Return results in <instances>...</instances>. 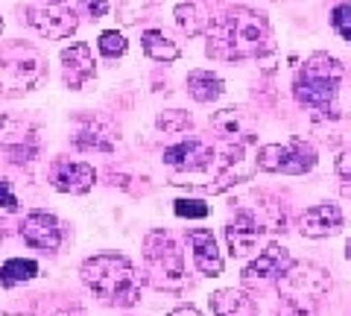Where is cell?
Returning a JSON list of instances; mask_svg holds the SVG:
<instances>
[{"mask_svg": "<svg viewBox=\"0 0 351 316\" xmlns=\"http://www.w3.org/2000/svg\"><path fill=\"white\" fill-rule=\"evenodd\" d=\"M97 182V170L85 161H71V158H56L50 167V184L59 193H88Z\"/></svg>", "mask_w": 351, "mask_h": 316, "instance_id": "cell-13", "label": "cell"}, {"mask_svg": "<svg viewBox=\"0 0 351 316\" xmlns=\"http://www.w3.org/2000/svg\"><path fill=\"white\" fill-rule=\"evenodd\" d=\"M211 129L219 138L234 141V147H243L255 141V123H252V117L243 108H219V112H214Z\"/></svg>", "mask_w": 351, "mask_h": 316, "instance_id": "cell-18", "label": "cell"}, {"mask_svg": "<svg viewBox=\"0 0 351 316\" xmlns=\"http://www.w3.org/2000/svg\"><path fill=\"white\" fill-rule=\"evenodd\" d=\"M76 149H94V152H112L114 149V135L103 129V121H88L80 132L73 135Z\"/></svg>", "mask_w": 351, "mask_h": 316, "instance_id": "cell-24", "label": "cell"}, {"mask_svg": "<svg viewBox=\"0 0 351 316\" xmlns=\"http://www.w3.org/2000/svg\"><path fill=\"white\" fill-rule=\"evenodd\" d=\"M334 170H337V176L343 182H351V149H346L343 156L334 161Z\"/></svg>", "mask_w": 351, "mask_h": 316, "instance_id": "cell-31", "label": "cell"}, {"mask_svg": "<svg viewBox=\"0 0 351 316\" xmlns=\"http://www.w3.org/2000/svg\"><path fill=\"white\" fill-rule=\"evenodd\" d=\"M141 47H144V53L152 59V62H176L182 56V50L179 45L167 36L164 29H144L141 32Z\"/></svg>", "mask_w": 351, "mask_h": 316, "instance_id": "cell-22", "label": "cell"}, {"mask_svg": "<svg viewBox=\"0 0 351 316\" xmlns=\"http://www.w3.org/2000/svg\"><path fill=\"white\" fill-rule=\"evenodd\" d=\"M184 88H188L191 100H196V103H214V100H219V97L226 94V82L219 80L217 73L199 68V71H191L188 73V80H184Z\"/></svg>", "mask_w": 351, "mask_h": 316, "instance_id": "cell-20", "label": "cell"}, {"mask_svg": "<svg viewBox=\"0 0 351 316\" xmlns=\"http://www.w3.org/2000/svg\"><path fill=\"white\" fill-rule=\"evenodd\" d=\"M331 27H334V32L339 38L351 45V0H346V3H337L331 9Z\"/></svg>", "mask_w": 351, "mask_h": 316, "instance_id": "cell-27", "label": "cell"}, {"mask_svg": "<svg viewBox=\"0 0 351 316\" xmlns=\"http://www.w3.org/2000/svg\"><path fill=\"white\" fill-rule=\"evenodd\" d=\"M80 6L85 9V15L91 21H100L108 15V9H112V3L108 0H80Z\"/></svg>", "mask_w": 351, "mask_h": 316, "instance_id": "cell-30", "label": "cell"}, {"mask_svg": "<svg viewBox=\"0 0 351 316\" xmlns=\"http://www.w3.org/2000/svg\"><path fill=\"white\" fill-rule=\"evenodd\" d=\"M36 276H38V260H32V258H9L0 264V287L3 290L27 284Z\"/></svg>", "mask_w": 351, "mask_h": 316, "instance_id": "cell-23", "label": "cell"}, {"mask_svg": "<svg viewBox=\"0 0 351 316\" xmlns=\"http://www.w3.org/2000/svg\"><path fill=\"white\" fill-rule=\"evenodd\" d=\"M211 313L214 316H261L258 302L252 299L249 290L223 287L211 296Z\"/></svg>", "mask_w": 351, "mask_h": 316, "instance_id": "cell-19", "label": "cell"}, {"mask_svg": "<svg viewBox=\"0 0 351 316\" xmlns=\"http://www.w3.org/2000/svg\"><path fill=\"white\" fill-rule=\"evenodd\" d=\"M0 208H3V211H18L21 208L18 196L12 191V182H9V179H0Z\"/></svg>", "mask_w": 351, "mask_h": 316, "instance_id": "cell-29", "label": "cell"}, {"mask_svg": "<svg viewBox=\"0 0 351 316\" xmlns=\"http://www.w3.org/2000/svg\"><path fill=\"white\" fill-rule=\"evenodd\" d=\"M205 53L214 62H246L272 53V27L263 12L234 6L208 24Z\"/></svg>", "mask_w": 351, "mask_h": 316, "instance_id": "cell-1", "label": "cell"}, {"mask_svg": "<svg viewBox=\"0 0 351 316\" xmlns=\"http://www.w3.org/2000/svg\"><path fill=\"white\" fill-rule=\"evenodd\" d=\"M21 237L38 252H56L62 246V223L50 211H29L21 223Z\"/></svg>", "mask_w": 351, "mask_h": 316, "instance_id": "cell-12", "label": "cell"}, {"mask_svg": "<svg viewBox=\"0 0 351 316\" xmlns=\"http://www.w3.org/2000/svg\"><path fill=\"white\" fill-rule=\"evenodd\" d=\"M97 47H100V53L106 59H120L129 50V41H126L123 32L106 29V32H100V38H97Z\"/></svg>", "mask_w": 351, "mask_h": 316, "instance_id": "cell-26", "label": "cell"}, {"mask_svg": "<svg viewBox=\"0 0 351 316\" xmlns=\"http://www.w3.org/2000/svg\"><path fill=\"white\" fill-rule=\"evenodd\" d=\"M287 232V214L281 202L267 193L255 196V205H240L234 217L226 223V243L232 258H246L263 243L267 234H284Z\"/></svg>", "mask_w": 351, "mask_h": 316, "instance_id": "cell-3", "label": "cell"}, {"mask_svg": "<svg viewBox=\"0 0 351 316\" xmlns=\"http://www.w3.org/2000/svg\"><path fill=\"white\" fill-rule=\"evenodd\" d=\"M53 316H85L82 311H59V313H53Z\"/></svg>", "mask_w": 351, "mask_h": 316, "instance_id": "cell-33", "label": "cell"}, {"mask_svg": "<svg viewBox=\"0 0 351 316\" xmlns=\"http://www.w3.org/2000/svg\"><path fill=\"white\" fill-rule=\"evenodd\" d=\"M290 264H293L290 249L281 246V243H269L255 260H249V264L243 267V272H240L243 290H263V287H269L272 281H278L284 272L290 269Z\"/></svg>", "mask_w": 351, "mask_h": 316, "instance_id": "cell-10", "label": "cell"}, {"mask_svg": "<svg viewBox=\"0 0 351 316\" xmlns=\"http://www.w3.org/2000/svg\"><path fill=\"white\" fill-rule=\"evenodd\" d=\"M47 80V59L38 47L12 41L0 47V94L21 97L27 91H36Z\"/></svg>", "mask_w": 351, "mask_h": 316, "instance_id": "cell-7", "label": "cell"}, {"mask_svg": "<svg viewBox=\"0 0 351 316\" xmlns=\"http://www.w3.org/2000/svg\"><path fill=\"white\" fill-rule=\"evenodd\" d=\"M156 126H158V132H164V135H176V132L191 129L193 121H191L188 112H182V108H167V112H161L156 117Z\"/></svg>", "mask_w": 351, "mask_h": 316, "instance_id": "cell-25", "label": "cell"}, {"mask_svg": "<svg viewBox=\"0 0 351 316\" xmlns=\"http://www.w3.org/2000/svg\"><path fill=\"white\" fill-rule=\"evenodd\" d=\"M144 276L147 284L164 293H182L188 287L184 255L164 228H152L144 237Z\"/></svg>", "mask_w": 351, "mask_h": 316, "instance_id": "cell-6", "label": "cell"}, {"mask_svg": "<svg viewBox=\"0 0 351 316\" xmlns=\"http://www.w3.org/2000/svg\"><path fill=\"white\" fill-rule=\"evenodd\" d=\"M346 76V64L331 53H313L307 62L295 71L293 97L304 108H313L316 114H337L334 100L339 91V82Z\"/></svg>", "mask_w": 351, "mask_h": 316, "instance_id": "cell-5", "label": "cell"}, {"mask_svg": "<svg viewBox=\"0 0 351 316\" xmlns=\"http://www.w3.org/2000/svg\"><path fill=\"white\" fill-rule=\"evenodd\" d=\"M188 243H191V252H193V264L196 269L202 272V276L208 278H217V276H223V269H226V260L223 255H219V249H217V237L211 228H191L188 234Z\"/></svg>", "mask_w": 351, "mask_h": 316, "instance_id": "cell-17", "label": "cell"}, {"mask_svg": "<svg viewBox=\"0 0 351 316\" xmlns=\"http://www.w3.org/2000/svg\"><path fill=\"white\" fill-rule=\"evenodd\" d=\"M0 149H3L15 165L32 161L41 152L38 126L18 114H0Z\"/></svg>", "mask_w": 351, "mask_h": 316, "instance_id": "cell-9", "label": "cell"}, {"mask_svg": "<svg viewBox=\"0 0 351 316\" xmlns=\"http://www.w3.org/2000/svg\"><path fill=\"white\" fill-rule=\"evenodd\" d=\"M94 76H97L94 53L85 41H73L71 47L62 50V80L71 91H82Z\"/></svg>", "mask_w": 351, "mask_h": 316, "instance_id": "cell-14", "label": "cell"}, {"mask_svg": "<svg viewBox=\"0 0 351 316\" xmlns=\"http://www.w3.org/2000/svg\"><path fill=\"white\" fill-rule=\"evenodd\" d=\"M346 258L351 260V237H348V243H346Z\"/></svg>", "mask_w": 351, "mask_h": 316, "instance_id": "cell-34", "label": "cell"}, {"mask_svg": "<svg viewBox=\"0 0 351 316\" xmlns=\"http://www.w3.org/2000/svg\"><path fill=\"white\" fill-rule=\"evenodd\" d=\"M343 208L334 202H319L313 208L302 211L299 217V232L307 241H322V237H334L343 228Z\"/></svg>", "mask_w": 351, "mask_h": 316, "instance_id": "cell-15", "label": "cell"}, {"mask_svg": "<svg viewBox=\"0 0 351 316\" xmlns=\"http://www.w3.org/2000/svg\"><path fill=\"white\" fill-rule=\"evenodd\" d=\"M173 18H176V27H179L188 38L202 36V32L208 29V24H211V15L205 12V6L199 3V0H188V3H179V6L173 9Z\"/></svg>", "mask_w": 351, "mask_h": 316, "instance_id": "cell-21", "label": "cell"}, {"mask_svg": "<svg viewBox=\"0 0 351 316\" xmlns=\"http://www.w3.org/2000/svg\"><path fill=\"white\" fill-rule=\"evenodd\" d=\"M0 32H3V18H0Z\"/></svg>", "mask_w": 351, "mask_h": 316, "instance_id": "cell-36", "label": "cell"}, {"mask_svg": "<svg viewBox=\"0 0 351 316\" xmlns=\"http://www.w3.org/2000/svg\"><path fill=\"white\" fill-rule=\"evenodd\" d=\"M80 276L85 287L108 308H135L141 302V276L120 252H100L82 260Z\"/></svg>", "mask_w": 351, "mask_h": 316, "instance_id": "cell-2", "label": "cell"}, {"mask_svg": "<svg viewBox=\"0 0 351 316\" xmlns=\"http://www.w3.org/2000/svg\"><path fill=\"white\" fill-rule=\"evenodd\" d=\"M278 284V304L272 316H316L322 302L331 290V276L313 260H299L276 281Z\"/></svg>", "mask_w": 351, "mask_h": 316, "instance_id": "cell-4", "label": "cell"}, {"mask_svg": "<svg viewBox=\"0 0 351 316\" xmlns=\"http://www.w3.org/2000/svg\"><path fill=\"white\" fill-rule=\"evenodd\" d=\"M0 241H3V226H0Z\"/></svg>", "mask_w": 351, "mask_h": 316, "instance_id": "cell-35", "label": "cell"}, {"mask_svg": "<svg viewBox=\"0 0 351 316\" xmlns=\"http://www.w3.org/2000/svg\"><path fill=\"white\" fill-rule=\"evenodd\" d=\"M53 3H64V0H53Z\"/></svg>", "mask_w": 351, "mask_h": 316, "instance_id": "cell-37", "label": "cell"}, {"mask_svg": "<svg viewBox=\"0 0 351 316\" xmlns=\"http://www.w3.org/2000/svg\"><path fill=\"white\" fill-rule=\"evenodd\" d=\"M167 316H202V313L196 311L193 304H179V308H176V311H170Z\"/></svg>", "mask_w": 351, "mask_h": 316, "instance_id": "cell-32", "label": "cell"}, {"mask_svg": "<svg viewBox=\"0 0 351 316\" xmlns=\"http://www.w3.org/2000/svg\"><path fill=\"white\" fill-rule=\"evenodd\" d=\"M316 161H319V156H316L313 144L295 138V141H290V144H267V147H261L255 165L263 173L304 176V173H311L316 167Z\"/></svg>", "mask_w": 351, "mask_h": 316, "instance_id": "cell-8", "label": "cell"}, {"mask_svg": "<svg viewBox=\"0 0 351 316\" xmlns=\"http://www.w3.org/2000/svg\"><path fill=\"white\" fill-rule=\"evenodd\" d=\"M164 165L173 167V170H184V173H196V170H205L211 167L214 161V149L211 144L205 141H196V138H188V141H179L164 149Z\"/></svg>", "mask_w": 351, "mask_h": 316, "instance_id": "cell-16", "label": "cell"}, {"mask_svg": "<svg viewBox=\"0 0 351 316\" xmlns=\"http://www.w3.org/2000/svg\"><path fill=\"white\" fill-rule=\"evenodd\" d=\"M176 217H188V220H205L211 214V205L205 199H176L173 202Z\"/></svg>", "mask_w": 351, "mask_h": 316, "instance_id": "cell-28", "label": "cell"}, {"mask_svg": "<svg viewBox=\"0 0 351 316\" xmlns=\"http://www.w3.org/2000/svg\"><path fill=\"white\" fill-rule=\"evenodd\" d=\"M27 15V24L38 32V36L44 38H71L76 27H80V18H76V12L71 6L64 3H47V6H27L24 9Z\"/></svg>", "mask_w": 351, "mask_h": 316, "instance_id": "cell-11", "label": "cell"}]
</instances>
